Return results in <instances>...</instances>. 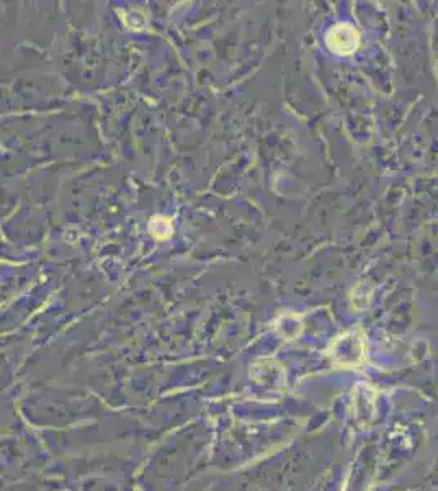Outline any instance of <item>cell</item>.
Segmentation results:
<instances>
[{"instance_id":"cell-1","label":"cell","mask_w":438,"mask_h":491,"mask_svg":"<svg viewBox=\"0 0 438 491\" xmlns=\"http://www.w3.org/2000/svg\"><path fill=\"white\" fill-rule=\"evenodd\" d=\"M327 46L337 54H351L358 48L360 44V35L356 30L349 23H339L334 25L332 28L327 32L325 37Z\"/></svg>"}]
</instances>
